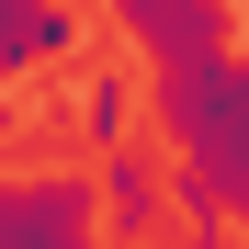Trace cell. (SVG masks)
<instances>
[{
	"label": "cell",
	"mask_w": 249,
	"mask_h": 249,
	"mask_svg": "<svg viewBox=\"0 0 249 249\" xmlns=\"http://www.w3.org/2000/svg\"><path fill=\"white\" fill-rule=\"evenodd\" d=\"M79 34H91V23H79L68 0H0V91H12L23 68H46V57H68Z\"/></svg>",
	"instance_id": "5b68a950"
},
{
	"label": "cell",
	"mask_w": 249,
	"mask_h": 249,
	"mask_svg": "<svg viewBox=\"0 0 249 249\" xmlns=\"http://www.w3.org/2000/svg\"><path fill=\"white\" fill-rule=\"evenodd\" d=\"M102 193L79 170H34V181H0V249H102Z\"/></svg>",
	"instance_id": "7a4b0ae2"
},
{
	"label": "cell",
	"mask_w": 249,
	"mask_h": 249,
	"mask_svg": "<svg viewBox=\"0 0 249 249\" xmlns=\"http://www.w3.org/2000/svg\"><path fill=\"white\" fill-rule=\"evenodd\" d=\"M170 147L215 181V215L249 227V57H193V68H159L147 79Z\"/></svg>",
	"instance_id": "6da1fadb"
},
{
	"label": "cell",
	"mask_w": 249,
	"mask_h": 249,
	"mask_svg": "<svg viewBox=\"0 0 249 249\" xmlns=\"http://www.w3.org/2000/svg\"><path fill=\"white\" fill-rule=\"evenodd\" d=\"M113 23L136 34V46H147L159 68L238 57V34H249V12H238V0H113Z\"/></svg>",
	"instance_id": "3957f363"
},
{
	"label": "cell",
	"mask_w": 249,
	"mask_h": 249,
	"mask_svg": "<svg viewBox=\"0 0 249 249\" xmlns=\"http://www.w3.org/2000/svg\"><path fill=\"white\" fill-rule=\"evenodd\" d=\"M91 193H102V227H113L124 249H147L159 227H170V170H159L147 147H113L102 170H91Z\"/></svg>",
	"instance_id": "277c9868"
},
{
	"label": "cell",
	"mask_w": 249,
	"mask_h": 249,
	"mask_svg": "<svg viewBox=\"0 0 249 249\" xmlns=\"http://www.w3.org/2000/svg\"><path fill=\"white\" fill-rule=\"evenodd\" d=\"M68 124H79V136L113 159V147H136V124H147V91H136L124 68H79V79H68Z\"/></svg>",
	"instance_id": "8992f818"
}]
</instances>
